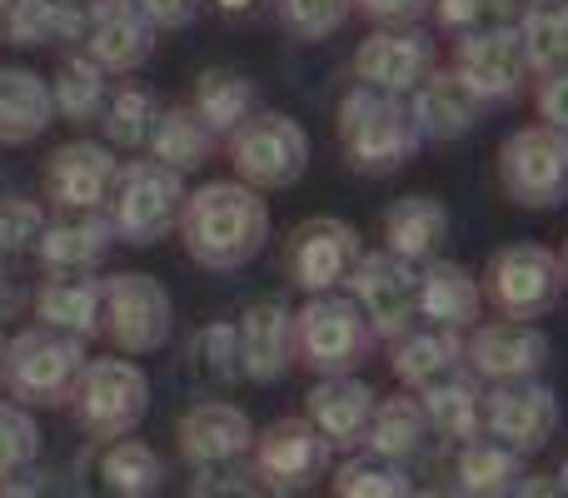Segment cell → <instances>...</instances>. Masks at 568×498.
Segmentation results:
<instances>
[{"instance_id": "obj_54", "label": "cell", "mask_w": 568, "mask_h": 498, "mask_svg": "<svg viewBox=\"0 0 568 498\" xmlns=\"http://www.w3.org/2000/svg\"><path fill=\"white\" fill-rule=\"evenodd\" d=\"M414 498H464L459 489H429V494H414Z\"/></svg>"}, {"instance_id": "obj_20", "label": "cell", "mask_w": 568, "mask_h": 498, "mask_svg": "<svg viewBox=\"0 0 568 498\" xmlns=\"http://www.w3.org/2000/svg\"><path fill=\"white\" fill-rule=\"evenodd\" d=\"M175 444L190 469H200V474L230 469V464H240L255 449V419L230 399H195L180 414Z\"/></svg>"}, {"instance_id": "obj_42", "label": "cell", "mask_w": 568, "mask_h": 498, "mask_svg": "<svg viewBox=\"0 0 568 498\" xmlns=\"http://www.w3.org/2000/svg\"><path fill=\"white\" fill-rule=\"evenodd\" d=\"M429 16L449 35H479V30L519 26L524 0H429Z\"/></svg>"}, {"instance_id": "obj_2", "label": "cell", "mask_w": 568, "mask_h": 498, "mask_svg": "<svg viewBox=\"0 0 568 498\" xmlns=\"http://www.w3.org/2000/svg\"><path fill=\"white\" fill-rule=\"evenodd\" d=\"M334 130H339V150L349 160L354 175H399L414 155H419V125L409 115V100L379 95V90L349 85L334 110Z\"/></svg>"}, {"instance_id": "obj_57", "label": "cell", "mask_w": 568, "mask_h": 498, "mask_svg": "<svg viewBox=\"0 0 568 498\" xmlns=\"http://www.w3.org/2000/svg\"><path fill=\"white\" fill-rule=\"evenodd\" d=\"M559 484H564V494H568V459L559 464Z\"/></svg>"}, {"instance_id": "obj_32", "label": "cell", "mask_w": 568, "mask_h": 498, "mask_svg": "<svg viewBox=\"0 0 568 498\" xmlns=\"http://www.w3.org/2000/svg\"><path fill=\"white\" fill-rule=\"evenodd\" d=\"M424 409V419H429V434H439V439H454V444H469L484 434V389L474 374H449V379L429 384L424 394H414Z\"/></svg>"}, {"instance_id": "obj_45", "label": "cell", "mask_w": 568, "mask_h": 498, "mask_svg": "<svg viewBox=\"0 0 568 498\" xmlns=\"http://www.w3.org/2000/svg\"><path fill=\"white\" fill-rule=\"evenodd\" d=\"M275 10L290 35L329 40V35H339L344 20L354 16V0H275Z\"/></svg>"}, {"instance_id": "obj_28", "label": "cell", "mask_w": 568, "mask_h": 498, "mask_svg": "<svg viewBox=\"0 0 568 498\" xmlns=\"http://www.w3.org/2000/svg\"><path fill=\"white\" fill-rule=\"evenodd\" d=\"M409 115H414V125H419V140H439L444 145V140L469 135V130L479 125L484 105L474 100V90L464 85L454 70H434L409 95Z\"/></svg>"}, {"instance_id": "obj_21", "label": "cell", "mask_w": 568, "mask_h": 498, "mask_svg": "<svg viewBox=\"0 0 568 498\" xmlns=\"http://www.w3.org/2000/svg\"><path fill=\"white\" fill-rule=\"evenodd\" d=\"M155 35L160 30L140 16L135 0H90L80 50H85L105 75H135V70L155 55Z\"/></svg>"}, {"instance_id": "obj_27", "label": "cell", "mask_w": 568, "mask_h": 498, "mask_svg": "<svg viewBox=\"0 0 568 498\" xmlns=\"http://www.w3.org/2000/svg\"><path fill=\"white\" fill-rule=\"evenodd\" d=\"M36 324L90 344L100 334V280L95 274H45L30 294Z\"/></svg>"}, {"instance_id": "obj_7", "label": "cell", "mask_w": 568, "mask_h": 498, "mask_svg": "<svg viewBox=\"0 0 568 498\" xmlns=\"http://www.w3.org/2000/svg\"><path fill=\"white\" fill-rule=\"evenodd\" d=\"M70 409H75L80 429L95 444L130 439L150 414V374L135 359H125V354L90 359L75 394H70Z\"/></svg>"}, {"instance_id": "obj_13", "label": "cell", "mask_w": 568, "mask_h": 498, "mask_svg": "<svg viewBox=\"0 0 568 498\" xmlns=\"http://www.w3.org/2000/svg\"><path fill=\"white\" fill-rule=\"evenodd\" d=\"M434 70H439V50H434L429 30L419 26L369 30L354 50V85L379 90V95L394 100H409Z\"/></svg>"}, {"instance_id": "obj_4", "label": "cell", "mask_w": 568, "mask_h": 498, "mask_svg": "<svg viewBox=\"0 0 568 498\" xmlns=\"http://www.w3.org/2000/svg\"><path fill=\"white\" fill-rule=\"evenodd\" d=\"M374 329L349 294H314L294 314V364L320 379L359 374L374 354Z\"/></svg>"}, {"instance_id": "obj_26", "label": "cell", "mask_w": 568, "mask_h": 498, "mask_svg": "<svg viewBox=\"0 0 568 498\" xmlns=\"http://www.w3.org/2000/svg\"><path fill=\"white\" fill-rule=\"evenodd\" d=\"M484 314L479 274L459 260H434L419 270V319L434 329L469 334Z\"/></svg>"}, {"instance_id": "obj_46", "label": "cell", "mask_w": 568, "mask_h": 498, "mask_svg": "<svg viewBox=\"0 0 568 498\" xmlns=\"http://www.w3.org/2000/svg\"><path fill=\"white\" fill-rule=\"evenodd\" d=\"M185 498H290V494L270 489L255 469H210L200 474Z\"/></svg>"}, {"instance_id": "obj_40", "label": "cell", "mask_w": 568, "mask_h": 498, "mask_svg": "<svg viewBox=\"0 0 568 498\" xmlns=\"http://www.w3.org/2000/svg\"><path fill=\"white\" fill-rule=\"evenodd\" d=\"M190 374H195L200 384H215V389H230V384L245 379V374H240V334H235V324L210 319V324H200V329L190 334Z\"/></svg>"}, {"instance_id": "obj_1", "label": "cell", "mask_w": 568, "mask_h": 498, "mask_svg": "<svg viewBox=\"0 0 568 498\" xmlns=\"http://www.w3.org/2000/svg\"><path fill=\"white\" fill-rule=\"evenodd\" d=\"M180 245L200 270H245L270 245V205L260 190L240 180H205L185 195L180 210Z\"/></svg>"}, {"instance_id": "obj_48", "label": "cell", "mask_w": 568, "mask_h": 498, "mask_svg": "<svg viewBox=\"0 0 568 498\" xmlns=\"http://www.w3.org/2000/svg\"><path fill=\"white\" fill-rule=\"evenodd\" d=\"M354 10L369 16L374 30H389V26H419L429 0H354Z\"/></svg>"}, {"instance_id": "obj_5", "label": "cell", "mask_w": 568, "mask_h": 498, "mask_svg": "<svg viewBox=\"0 0 568 498\" xmlns=\"http://www.w3.org/2000/svg\"><path fill=\"white\" fill-rule=\"evenodd\" d=\"M479 289H484V304L499 319L539 324L564 294V264L539 240H514V245H499L489 254V264L479 274Z\"/></svg>"}, {"instance_id": "obj_15", "label": "cell", "mask_w": 568, "mask_h": 498, "mask_svg": "<svg viewBox=\"0 0 568 498\" xmlns=\"http://www.w3.org/2000/svg\"><path fill=\"white\" fill-rule=\"evenodd\" d=\"M559 424H564L559 394L539 379L494 384V389L484 394V434H489L494 444H504V449H514L519 459L549 449Z\"/></svg>"}, {"instance_id": "obj_23", "label": "cell", "mask_w": 568, "mask_h": 498, "mask_svg": "<svg viewBox=\"0 0 568 498\" xmlns=\"http://www.w3.org/2000/svg\"><path fill=\"white\" fill-rule=\"evenodd\" d=\"M449 235H454V215L439 195H399L384 210V250L419 264V270L444 260Z\"/></svg>"}, {"instance_id": "obj_25", "label": "cell", "mask_w": 568, "mask_h": 498, "mask_svg": "<svg viewBox=\"0 0 568 498\" xmlns=\"http://www.w3.org/2000/svg\"><path fill=\"white\" fill-rule=\"evenodd\" d=\"M110 250H115L110 215L105 210H80V215H50L36 260L45 264V274H90Z\"/></svg>"}, {"instance_id": "obj_22", "label": "cell", "mask_w": 568, "mask_h": 498, "mask_svg": "<svg viewBox=\"0 0 568 498\" xmlns=\"http://www.w3.org/2000/svg\"><path fill=\"white\" fill-rule=\"evenodd\" d=\"M240 334V374L245 384H280L294 369V309L290 299L270 294V299L245 304L235 324Z\"/></svg>"}, {"instance_id": "obj_38", "label": "cell", "mask_w": 568, "mask_h": 498, "mask_svg": "<svg viewBox=\"0 0 568 498\" xmlns=\"http://www.w3.org/2000/svg\"><path fill=\"white\" fill-rule=\"evenodd\" d=\"M160 95L150 85H110L105 105H100V130H105V145L110 150H145L150 145V130L160 120Z\"/></svg>"}, {"instance_id": "obj_29", "label": "cell", "mask_w": 568, "mask_h": 498, "mask_svg": "<svg viewBox=\"0 0 568 498\" xmlns=\"http://www.w3.org/2000/svg\"><path fill=\"white\" fill-rule=\"evenodd\" d=\"M55 125L50 80L26 65H0V145H30Z\"/></svg>"}, {"instance_id": "obj_8", "label": "cell", "mask_w": 568, "mask_h": 498, "mask_svg": "<svg viewBox=\"0 0 568 498\" xmlns=\"http://www.w3.org/2000/svg\"><path fill=\"white\" fill-rule=\"evenodd\" d=\"M225 150L230 165H235V180L260 190V195L300 185L304 170H310V130L294 115H284V110H255L225 140Z\"/></svg>"}, {"instance_id": "obj_52", "label": "cell", "mask_w": 568, "mask_h": 498, "mask_svg": "<svg viewBox=\"0 0 568 498\" xmlns=\"http://www.w3.org/2000/svg\"><path fill=\"white\" fill-rule=\"evenodd\" d=\"M509 498H568V494H564L559 474H524L519 489H514Z\"/></svg>"}, {"instance_id": "obj_18", "label": "cell", "mask_w": 568, "mask_h": 498, "mask_svg": "<svg viewBox=\"0 0 568 498\" xmlns=\"http://www.w3.org/2000/svg\"><path fill=\"white\" fill-rule=\"evenodd\" d=\"M120 160L100 140H65L45 155V200L55 205V215H80V210H105L110 190H115Z\"/></svg>"}, {"instance_id": "obj_41", "label": "cell", "mask_w": 568, "mask_h": 498, "mask_svg": "<svg viewBox=\"0 0 568 498\" xmlns=\"http://www.w3.org/2000/svg\"><path fill=\"white\" fill-rule=\"evenodd\" d=\"M334 498H414V479L404 474V464L354 454L334 474Z\"/></svg>"}, {"instance_id": "obj_24", "label": "cell", "mask_w": 568, "mask_h": 498, "mask_svg": "<svg viewBox=\"0 0 568 498\" xmlns=\"http://www.w3.org/2000/svg\"><path fill=\"white\" fill-rule=\"evenodd\" d=\"M374 404H379V394H374L359 374H344V379L314 384L310 399H304V419L320 429V439L329 444V449H354V444H364Z\"/></svg>"}, {"instance_id": "obj_19", "label": "cell", "mask_w": 568, "mask_h": 498, "mask_svg": "<svg viewBox=\"0 0 568 498\" xmlns=\"http://www.w3.org/2000/svg\"><path fill=\"white\" fill-rule=\"evenodd\" d=\"M75 498H155L165 484V464L145 439L90 444L75 464Z\"/></svg>"}, {"instance_id": "obj_51", "label": "cell", "mask_w": 568, "mask_h": 498, "mask_svg": "<svg viewBox=\"0 0 568 498\" xmlns=\"http://www.w3.org/2000/svg\"><path fill=\"white\" fill-rule=\"evenodd\" d=\"M30 304V294H26V284L16 280V264L0 254V324H10V319H20V309Z\"/></svg>"}, {"instance_id": "obj_56", "label": "cell", "mask_w": 568, "mask_h": 498, "mask_svg": "<svg viewBox=\"0 0 568 498\" xmlns=\"http://www.w3.org/2000/svg\"><path fill=\"white\" fill-rule=\"evenodd\" d=\"M559 264H564V289H568V240H564V250H559Z\"/></svg>"}, {"instance_id": "obj_47", "label": "cell", "mask_w": 568, "mask_h": 498, "mask_svg": "<svg viewBox=\"0 0 568 498\" xmlns=\"http://www.w3.org/2000/svg\"><path fill=\"white\" fill-rule=\"evenodd\" d=\"M0 498H75V494H70V484L60 479L55 469H40V464H30V469H20L16 479L0 484Z\"/></svg>"}, {"instance_id": "obj_33", "label": "cell", "mask_w": 568, "mask_h": 498, "mask_svg": "<svg viewBox=\"0 0 568 498\" xmlns=\"http://www.w3.org/2000/svg\"><path fill=\"white\" fill-rule=\"evenodd\" d=\"M215 130L205 125V120L195 115L190 105H165L155 120V130H150V160L165 170H175L180 180L195 175L200 165H210V155H215Z\"/></svg>"}, {"instance_id": "obj_43", "label": "cell", "mask_w": 568, "mask_h": 498, "mask_svg": "<svg viewBox=\"0 0 568 498\" xmlns=\"http://www.w3.org/2000/svg\"><path fill=\"white\" fill-rule=\"evenodd\" d=\"M40 459V424L16 399H0V484Z\"/></svg>"}, {"instance_id": "obj_50", "label": "cell", "mask_w": 568, "mask_h": 498, "mask_svg": "<svg viewBox=\"0 0 568 498\" xmlns=\"http://www.w3.org/2000/svg\"><path fill=\"white\" fill-rule=\"evenodd\" d=\"M135 6L155 30H180L200 16V0H135Z\"/></svg>"}, {"instance_id": "obj_10", "label": "cell", "mask_w": 568, "mask_h": 498, "mask_svg": "<svg viewBox=\"0 0 568 498\" xmlns=\"http://www.w3.org/2000/svg\"><path fill=\"white\" fill-rule=\"evenodd\" d=\"M499 185L519 210L568 205V135L554 125H519L499 145Z\"/></svg>"}, {"instance_id": "obj_36", "label": "cell", "mask_w": 568, "mask_h": 498, "mask_svg": "<svg viewBox=\"0 0 568 498\" xmlns=\"http://www.w3.org/2000/svg\"><path fill=\"white\" fill-rule=\"evenodd\" d=\"M524 479V459L504 444H494L489 434L459 444V459H454V484L464 498H509Z\"/></svg>"}, {"instance_id": "obj_17", "label": "cell", "mask_w": 568, "mask_h": 498, "mask_svg": "<svg viewBox=\"0 0 568 498\" xmlns=\"http://www.w3.org/2000/svg\"><path fill=\"white\" fill-rule=\"evenodd\" d=\"M255 474L280 494H300V489H314V484L329 474V444L320 439L304 414H284V419L265 424L255 434Z\"/></svg>"}, {"instance_id": "obj_6", "label": "cell", "mask_w": 568, "mask_h": 498, "mask_svg": "<svg viewBox=\"0 0 568 498\" xmlns=\"http://www.w3.org/2000/svg\"><path fill=\"white\" fill-rule=\"evenodd\" d=\"M100 334L115 344V354L140 359L160 354L175 334V299L155 274L120 270L100 280Z\"/></svg>"}, {"instance_id": "obj_44", "label": "cell", "mask_w": 568, "mask_h": 498, "mask_svg": "<svg viewBox=\"0 0 568 498\" xmlns=\"http://www.w3.org/2000/svg\"><path fill=\"white\" fill-rule=\"evenodd\" d=\"M45 225H50V215H45V205H40V200L0 195V254H6L10 264L26 260V254H36Z\"/></svg>"}, {"instance_id": "obj_12", "label": "cell", "mask_w": 568, "mask_h": 498, "mask_svg": "<svg viewBox=\"0 0 568 498\" xmlns=\"http://www.w3.org/2000/svg\"><path fill=\"white\" fill-rule=\"evenodd\" d=\"M364 260V240L349 220L339 215H310L290 230V245H284V274H290L294 289L314 294H339L349 284L354 264Z\"/></svg>"}, {"instance_id": "obj_34", "label": "cell", "mask_w": 568, "mask_h": 498, "mask_svg": "<svg viewBox=\"0 0 568 498\" xmlns=\"http://www.w3.org/2000/svg\"><path fill=\"white\" fill-rule=\"evenodd\" d=\"M80 35H85V0H10V45H80Z\"/></svg>"}, {"instance_id": "obj_14", "label": "cell", "mask_w": 568, "mask_h": 498, "mask_svg": "<svg viewBox=\"0 0 568 498\" xmlns=\"http://www.w3.org/2000/svg\"><path fill=\"white\" fill-rule=\"evenodd\" d=\"M449 70L474 90L479 105H509V100H519L524 85L534 80L529 55H524V40H519V26L459 35L454 40V65Z\"/></svg>"}, {"instance_id": "obj_37", "label": "cell", "mask_w": 568, "mask_h": 498, "mask_svg": "<svg viewBox=\"0 0 568 498\" xmlns=\"http://www.w3.org/2000/svg\"><path fill=\"white\" fill-rule=\"evenodd\" d=\"M110 95V75L85 55V50H70L65 60L50 75V100H55V115L70 125H90L100 120V105Z\"/></svg>"}, {"instance_id": "obj_58", "label": "cell", "mask_w": 568, "mask_h": 498, "mask_svg": "<svg viewBox=\"0 0 568 498\" xmlns=\"http://www.w3.org/2000/svg\"><path fill=\"white\" fill-rule=\"evenodd\" d=\"M0 359H6V334H0Z\"/></svg>"}, {"instance_id": "obj_16", "label": "cell", "mask_w": 568, "mask_h": 498, "mask_svg": "<svg viewBox=\"0 0 568 498\" xmlns=\"http://www.w3.org/2000/svg\"><path fill=\"white\" fill-rule=\"evenodd\" d=\"M464 364L474 379L489 384L539 379V369L549 364V334L519 319H479L464 334Z\"/></svg>"}, {"instance_id": "obj_53", "label": "cell", "mask_w": 568, "mask_h": 498, "mask_svg": "<svg viewBox=\"0 0 568 498\" xmlns=\"http://www.w3.org/2000/svg\"><path fill=\"white\" fill-rule=\"evenodd\" d=\"M215 6H220V10H230V16H245V10L255 6V0H215Z\"/></svg>"}, {"instance_id": "obj_31", "label": "cell", "mask_w": 568, "mask_h": 498, "mask_svg": "<svg viewBox=\"0 0 568 498\" xmlns=\"http://www.w3.org/2000/svg\"><path fill=\"white\" fill-rule=\"evenodd\" d=\"M190 110L215 130V140H230L250 115L260 110V90L245 70L235 65H210L195 75V90H190Z\"/></svg>"}, {"instance_id": "obj_49", "label": "cell", "mask_w": 568, "mask_h": 498, "mask_svg": "<svg viewBox=\"0 0 568 498\" xmlns=\"http://www.w3.org/2000/svg\"><path fill=\"white\" fill-rule=\"evenodd\" d=\"M534 100H539V125H554L568 135V65L554 70V75H544Z\"/></svg>"}, {"instance_id": "obj_55", "label": "cell", "mask_w": 568, "mask_h": 498, "mask_svg": "<svg viewBox=\"0 0 568 498\" xmlns=\"http://www.w3.org/2000/svg\"><path fill=\"white\" fill-rule=\"evenodd\" d=\"M6 16H10V0H0V45H6Z\"/></svg>"}, {"instance_id": "obj_35", "label": "cell", "mask_w": 568, "mask_h": 498, "mask_svg": "<svg viewBox=\"0 0 568 498\" xmlns=\"http://www.w3.org/2000/svg\"><path fill=\"white\" fill-rule=\"evenodd\" d=\"M364 444H369L374 459H389V464L414 459V454L429 444V419H424L419 399H414V394H384V399L374 404Z\"/></svg>"}, {"instance_id": "obj_30", "label": "cell", "mask_w": 568, "mask_h": 498, "mask_svg": "<svg viewBox=\"0 0 568 498\" xmlns=\"http://www.w3.org/2000/svg\"><path fill=\"white\" fill-rule=\"evenodd\" d=\"M394 379L404 389H429V384L449 379V374L464 369V334L454 329H434V324H414L404 339H394Z\"/></svg>"}, {"instance_id": "obj_39", "label": "cell", "mask_w": 568, "mask_h": 498, "mask_svg": "<svg viewBox=\"0 0 568 498\" xmlns=\"http://www.w3.org/2000/svg\"><path fill=\"white\" fill-rule=\"evenodd\" d=\"M519 40L534 75H554L568 65V0H534L519 16Z\"/></svg>"}, {"instance_id": "obj_11", "label": "cell", "mask_w": 568, "mask_h": 498, "mask_svg": "<svg viewBox=\"0 0 568 498\" xmlns=\"http://www.w3.org/2000/svg\"><path fill=\"white\" fill-rule=\"evenodd\" d=\"M349 299L369 319L374 339L394 344L419 324V264L399 260L389 250H364V260L349 274Z\"/></svg>"}, {"instance_id": "obj_3", "label": "cell", "mask_w": 568, "mask_h": 498, "mask_svg": "<svg viewBox=\"0 0 568 498\" xmlns=\"http://www.w3.org/2000/svg\"><path fill=\"white\" fill-rule=\"evenodd\" d=\"M85 364L90 354L80 339L45 329V324H26L20 334L6 339L0 384H6V394L20 409H60V404H70Z\"/></svg>"}, {"instance_id": "obj_9", "label": "cell", "mask_w": 568, "mask_h": 498, "mask_svg": "<svg viewBox=\"0 0 568 498\" xmlns=\"http://www.w3.org/2000/svg\"><path fill=\"white\" fill-rule=\"evenodd\" d=\"M185 180L175 170L155 165V160H125L115 175V190H110V225H115V240L125 245H160L170 230H180V210H185Z\"/></svg>"}]
</instances>
